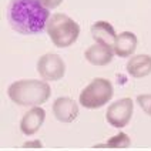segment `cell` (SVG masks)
<instances>
[{
    "instance_id": "obj_9",
    "label": "cell",
    "mask_w": 151,
    "mask_h": 151,
    "mask_svg": "<svg viewBox=\"0 0 151 151\" xmlns=\"http://www.w3.org/2000/svg\"><path fill=\"white\" fill-rule=\"evenodd\" d=\"M93 40L99 44L107 46V47H114V43L117 39V34L114 27L110 24L109 22H96L90 29Z\"/></svg>"
},
{
    "instance_id": "obj_7",
    "label": "cell",
    "mask_w": 151,
    "mask_h": 151,
    "mask_svg": "<svg viewBox=\"0 0 151 151\" xmlns=\"http://www.w3.org/2000/svg\"><path fill=\"white\" fill-rule=\"evenodd\" d=\"M53 114L60 123H73L78 117V106L70 97H59L53 103Z\"/></svg>"
},
{
    "instance_id": "obj_11",
    "label": "cell",
    "mask_w": 151,
    "mask_h": 151,
    "mask_svg": "<svg viewBox=\"0 0 151 151\" xmlns=\"http://www.w3.org/2000/svg\"><path fill=\"white\" fill-rule=\"evenodd\" d=\"M127 73L134 78H143L151 74V56L137 54L127 61Z\"/></svg>"
},
{
    "instance_id": "obj_1",
    "label": "cell",
    "mask_w": 151,
    "mask_h": 151,
    "mask_svg": "<svg viewBox=\"0 0 151 151\" xmlns=\"http://www.w3.org/2000/svg\"><path fill=\"white\" fill-rule=\"evenodd\" d=\"M50 16V10L43 6L42 0H10L7 6L9 24L24 36L43 33Z\"/></svg>"
},
{
    "instance_id": "obj_8",
    "label": "cell",
    "mask_w": 151,
    "mask_h": 151,
    "mask_svg": "<svg viewBox=\"0 0 151 151\" xmlns=\"http://www.w3.org/2000/svg\"><path fill=\"white\" fill-rule=\"evenodd\" d=\"M46 120V111L40 106L32 107L20 121V130L24 135H33L39 131Z\"/></svg>"
},
{
    "instance_id": "obj_14",
    "label": "cell",
    "mask_w": 151,
    "mask_h": 151,
    "mask_svg": "<svg viewBox=\"0 0 151 151\" xmlns=\"http://www.w3.org/2000/svg\"><path fill=\"white\" fill-rule=\"evenodd\" d=\"M137 103L144 113L151 117V94H140L137 96Z\"/></svg>"
},
{
    "instance_id": "obj_16",
    "label": "cell",
    "mask_w": 151,
    "mask_h": 151,
    "mask_svg": "<svg viewBox=\"0 0 151 151\" xmlns=\"http://www.w3.org/2000/svg\"><path fill=\"white\" fill-rule=\"evenodd\" d=\"M24 148H29V147H36V148H42L43 144L40 140H34V141H27V143L23 144Z\"/></svg>"
},
{
    "instance_id": "obj_3",
    "label": "cell",
    "mask_w": 151,
    "mask_h": 151,
    "mask_svg": "<svg viewBox=\"0 0 151 151\" xmlns=\"http://www.w3.org/2000/svg\"><path fill=\"white\" fill-rule=\"evenodd\" d=\"M46 30L56 47L66 49L77 42L80 34V26L67 14L56 13L50 16Z\"/></svg>"
},
{
    "instance_id": "obj_2",
    "label": "cell",
    "mask_w": 151,
    "mask_h": 151,
    "mask_svg": "<svg viewBox=\"0 0 151 151\" xmlns=\"http://www.w3.org/2000/svg\"><path fill=\"white\" fill-rule=\"evenodd\" d=\"M9 99L17 106L29 107V106H42L50 99L51 87L49 83L36 80V78H26L17 80L12 83L7 88Z\"/></svg>"
},
{
    "instance_id": "obj_5",
    "label": "cell",
    "mask_w": 151,
    "mask_h": 151,
    "mask_svg": "<svg viewBox=\"0 0 151 151\" xmlns=\"http://www.w3.org/2000/svg\"><path fill=\"white\" fill-rule=\"evenodd\" d=\"M37 73L44 81H59L66 74V63L59 54H43L37 61Z\"/></svg>"
},
{
    "instance_id": "obj_12",
    "label": "cell",
    "mask_w": 151,
    "mask_h": 151,
    "mask_svg": "<svg viewBox=\"0 0 151 151\" xmlns=\"http://www.w3.org/2000/svg\"><path fill=\"white\" fill-rule=\"evenodd\" d=\"M137 36L131 32H123V33L117 34V39L114 43V54H117L118 57H130L137 49Z\"/></svg>"
},
{
    "instance_id": "obj_6",
    "label": "cell",
    "mask_w": 151,
    "mask_h": 151,
    "mask_svg": "<svg viewBox=\"0 0 151 151\" xmlns=\"http://www.w3.org/2000/svg\"><path fill=\"white\" fill-rule=\"evenodd\" d=\"M134 113V104L130 97L114 101L106 111V120L114 128H124L130 123Z\"/></svg>"
},
{
    "instance_id": "obj_4",
    "label": "cell",
    "mask_w": 151,
    "mask_h": 151,
    "mask_svg": "<svg viewBox=\"0 0 151 151\" xmlns=\"http://www.w3.org/2000/svg\"><path fill=\"white\" fill-rule=\"evenodd\" d=\"M113 94L114 90L111 81L103 77H97L81 90L78 96V101L84 109L96 110L106 106L111 100Z\"/></svg>"
},
{
    "instance_id": "obj_13",
    "label": "cell",
    "mask_w": 151,
    "mask_h": 151,
    "mask_svg": "<svg viewBox=\"0 0 151 151\" xmlns=\"http://www.w3.org/2000/svg\"><path fill=\"white\" fill-rule=\"evenodd\" d=\"M131 144V140L130 137L126 134V133H118L117 135L111 137L107 140L106 144H96L94 147H109V148H128Z\"/></svg>"
},
{
    "instance_id": "obj_15",
    "label": "cell",
    "mask_w": 151,
    "mask_h": 151,
    "mask_svg": "<svg viewBox=\"0 0 151 151\" xmlns=\"http://www.w3.org/2000/svg\"><path fill=\"white\" fill-rule=\"evenodd\" d=\"M63 0H42L43 6L46 9H49V10H51V9H56L60 6V3H61Z\"/></svg>"
},
{
    "instance_id": "obj_10",
    "label": "cell",
    "mask_w": 151,
    "mask_h": 151,
    "mask_svg": "<svg viewBox=\"0 0 151 151\" xmlns=\"http://www.w3.org/2000/svg\"><path fill=\"white\" fill-rule=\"evenodd\" d=\"M113 56H114V50L111 47L103 46L99 43L91 44L84 53L86 60L93 66H107L111 63Z\"/></svg>"
}]
</instances>
